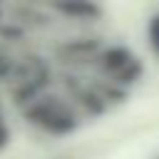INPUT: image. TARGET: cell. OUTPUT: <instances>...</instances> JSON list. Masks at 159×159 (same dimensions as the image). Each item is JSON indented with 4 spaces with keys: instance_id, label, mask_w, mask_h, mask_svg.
Returning a JSON list of instances; mask_svg holds the SVG:
<instances>
[{
    "instance_id": "cell-1",
    "label": "cell",
    "mask_w": 159,
    "mask_h": 159,
    "mask_svg": "<svg viewBox=\"0 0 159 159\" xmlns=\"http://www.w3.org/2000/svg\"><path fill=\"white\" fill-rule=\"evenodd\" d=\"M152 42L159 50V20H154V25H152Z\"/></svg>"
}]
</instances>
